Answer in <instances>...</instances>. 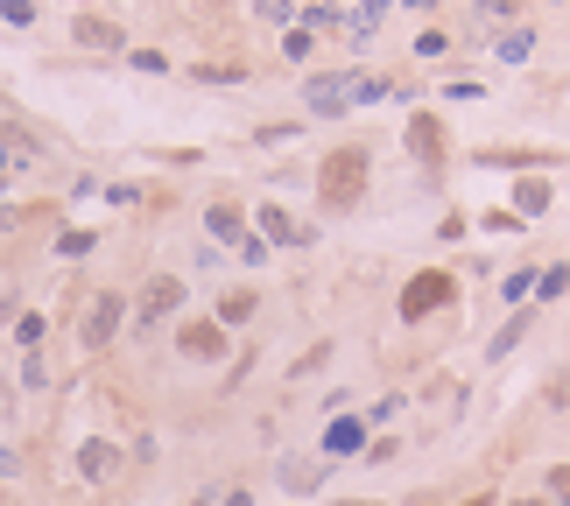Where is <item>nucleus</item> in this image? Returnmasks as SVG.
<instances>
[{"label": "nucleus", "mask_w": 570, "mask_h": 506, "mask_svg": "<svg viewBox=\"0 0 570 506\" xmlns=\"http://www.w3.org/2000/svg\"><path fill=\"white\" fill-rule=\"evenodd\" d=\"M205 232L226 239V247H233V239L247 247V218H239V205H212V211H205Z\"/></svg>", "instance_id": "obj_9"}, {"label": "nucleus", "mask_w": 570, "mask_h": 506, "mask_svg": "<svg viewBox=\"0 0 570 506\" xmlns=\"http://www.w3.org/2000/svg\"><path fill=\"white\" fill-rule=\"evenodd\" d=\"M317 478H324V465H282V486H289V493H303V486H317Z\"/></svg>", "instance_id": "obj_23"}, {"label": "nucleus", "mask_w": 570, "mask_h": 506, "mask_svg": "<svg viewBox=\"0 0 570 506\" xmlns=\"http://www.w3.org/2000/svg\"><path fill=\"white\" fill-rule=\"evenodd\" d=\"M78 42H85V50H114L120 29H114V21H99V14H78Z\"/></svg>", "instance_id": "obj_15"}, {"label": "nucleus", "mask_w": 570, "mask_h": 506, "mask_svg": "<svg viewBox=\"0 0 570 506\" xmlns=\"http://www.w3.org/2000/svg\"><path fill=\"white\" fill-rule=\"evenodd\" d=\"M366 169H374V156H366V141H345V148H332V156L317 162V197H324V211H353L360 197H366Z\"/></svg>", "instance_id": "obj_1"}, {"label": "nucleus", "mask_w": 570, "mask_h": 506, "mask_svg": "<svg viewBox=\"0 0 570 506\" xmlns=\"http://www.w3.org/2000/svg\"><path fill=\"white\" fill-rule=\"evenodd\" d=\"M529 331H535V310H514L508 324H500V338L487 345V359H508V351H514L521 338H529Z\"/></svg>", "instance_id": "obj_11"}, {"label": "nucleus", "mask_w": 570, "mask_h": 506, "mask_svg": "<svg viewBox=\"0 0 570 506\" xmlns=\"http://www.w3.org/2000/svg\"><path fill=\"white\" fill-rule=\"evenodd\" d=\"M197 78H205V85H239L247 71H239V63H197Z\"/></svg>", "instance_id": "obj_24"}, {"label": "nucleus", "mask_w": 570, "mask_h": 506, "mask_svg": "<svg viewBox=\"0 0 570 506\" xmlns=\"http://www.w3.org/2000/svg\"><path fill=\"white\" fill-rule=\"evenodd\" d=\"M409 156L423 162V169H436V162H444V120L415 113V120H409Z\"/></svg>", "instance_id": "obj_7"}, {"label": "nucleus", "mask_w": 570, "mask_h": 506, "mask_svg": "<svg viewBox=\"0 0 570 506\" xmlns=\"http://www.w3.org/2000/svg\"><path fill=\"white\" fill-rule=\"evenodd\" d=\"M218 506H254V499H247V493H226V499H218Z\"/></svg>", "instance_id": "obj_31"}, {"label": "nucleus", "mask_w": 570, "mask_h": 506, "mask_svg": "<svg viewBox=\"0 0 570 506\" xmlns=\"http://www.w3.org/2000/svg\"><path fill=\"white\" fill-rule=\"evenodd\" d=\"M500 296H508L514 310H529V296H535V268H514V275H508V289H500Z\"/></svg>", "instance_id": "obj_19"}, {"label": "nucleus", "mask_w": 570, "mask_h": 506, "mask_svg": "<svg viewBox=\"0 0 570 506\" xmlns=\"http://www.w3.org/2000/svg\"><path fill=\"white\" fill-rule=\"evenodd\" d=\"M387 14V0H360V14H353V36H374V21Z\"/></svg>", "instance_id": "obj_25"}, {"label": "nucleus", "mask_w": 570, "mask_h": 506, "mask_svg": "<svg viewBox=\"0 0 570 506\" xmlns=\"http://www.w3.org/2000/svg\"><path fill=\"white\" fill-rule=\"evenodd\" d=\"M479 226H487V232H521V211H487Z\"/></svg>", "instance_id": "obj_28"}, {"label": "nucleus", "mask_w": 570, "mask_h": 506, "mask_svg": "<svg viewBox=\"0 0 570 506\" xmlns=\"http://www.w3.org/2000/svg\"><path fill=\"white\" fill-rule=\"evenodd\" d=\"M542 401H550L557 415H570V359H563V366L550 373V387H542Z\"/></svg>", "instance_id": "obj_18"}, {"label": "nucleus", "mask_w": 570, "mask_h": 506, "mask_svg": "<svg viewBox=\"0 0 570 506\" xmlns=\"http://www.w3.org/2000/svg\"><path fill=\"white\" fill-rule=\"evenodd\" d=\"M479 21L500 29V21H514V0H479Z\"/></svg>", "instance_id": "obj_26"}, {"label": "nucleus", "mask_w": 570, "mask_h": 506, "mask_svg": "<svg viewBox=\"0 0 570 506\" xmlns=\"http://www.w3.org/2000/svg\"><path fill=\"white\" fill-rule=\"evenodd\" d=\"M120 324H127V302H120L114 289H106V296H92V310H85V324H78V345H85V351H106Z\"/></svg>", "instance_id": "obj_3"}, {"label": "nucleus", "mask_w": 570, "mask_h": 506, "mask_svg": "<svg viewBox=\"0 0 570 506\" xmlns=\"http://www.w3.org/2000/svg\"><path fill=\"white\" fill-rule=\"evenodd\" d=\"M550 197H557V190L542 183V176H521V183H514V211H521V218H542V211H550Z\"/></svg>", "instance_id": "obj_10"}, {"label": "nucleus", "mask_w": 570, "mask_h": 506, "mask_svg": "<svg viewBox=\"0 0 570 506\" xmlns=\"http://www.w3.org/2000/svg\"><path fill=\"white\" fill-rule=\"evenodd\" d=\"M254 226H261V232H268V239H275V247H311V239H317L311 226H296V218H289V211H282V205H261V211H254Z\"/></svg>", "instance_id": "obj_8"}, {"label": "nucleus", "mask_w": 570, "mask_h": 506, "mask_svg": "<svg viewBox=\"0 0 570 506\" xmlns=\"http://www.w3.org/2000/svg\"><path fill=\"white\" fill-rule=\"evenodd\" d=\"M0 21H14V29H21V21H36V8H29V0H0Z\"/></svg>", "instance_id": "obj_29"}, {"label": "nucleus", "mask_w": 570, "mask_h": 506, "mask_svg": "<svg viewBox=\"0 0 570 506\" xmlns=\"http://www.w3.org/2000/svg\"><path fill=\"white\" fill-rule=\"evenodd\" d=\"M465 506H493V499H465Z\"/></svg>", "instance_id": "obj_35"}, {"label": "nucleus", "mask_w": 570, "mask_h": 506, "mask_svg": "<svg viewBox=\"0 0 570 506\" xmlns=\"http://www.w3.org/2000/svg\"><path fill=\"white\" fill-rule=\"evenodd\" d=\"M177 310H184V281H177V275H156V281L141 289V310H135V324L148 331V324H163V317H177Z\"/></svg>", "instance_id": "obj_6"}, {"label": "nucleus", "mask_w": 570, "mask_h": 506, "mask_svg": "<svg viewBox=\"0 0 570 506\" xmlns=\"http://www.w3.org/2000/svg\"><path fill=\"white\" fill-rule=\"evenodd\" d=\"M353 85H360V71H324V78L303 85V99H311L317 120H338L345 106H353Z\"/></svg>", "instance_id": "obj_4"}, {"label": "nucleus", "mask_w": 570, "mask_h": 506, "mask_svg": "<svg viewBox=\"0 0 570 506\" xmlns=\"http://www.w3.org/2000/svg\"><path fill=\"white\" fill-rule=\"evenodd\" d=\"M479 162H487V169H542L550 156H542V148H487Z\"/></svg>", "instance_id": "obj_14"}, {"label": "nucleus", "mask_w": 570, "mask_h": 506, "mask_svg": "<svg viewBox=\"0 0 570 506\" xmlns=\"http://www.w3.org/2000/svg\"><path fill=\"white\" fill-rule=\"evenodd\" d=\"M542 493H550V506H570V465H550V478H542Z\"/></svg>", "instance_id": "obj_21"}, {"label": "nucleus", "mask_w": 570, "mask_h": 506, "mask_svg": "<svg viewBox=\"0 0 570 506\" xmlns=\"http://www.w3.org/2000/svg\"><path fill=\"white\" fill-rule=\"evenodd\" d=\"M14 345H21V359H29V351L42 345V317H36V310H29V317H21V324H14Z\"/></svg>", "instance_id": "obj_22"}, {"label": "nucleus", "mask_w": 570, "mask_h": 506, "mask_svg": "<svg viewBox=\"0 0 570 506\" xmlns=\"http://www.w3.org/2000/svg\"><path fill=\"white\" fill-rule=\"evenodd\" d=\"M177 351L197 359V366H218V359H226V324H218V317H190L177 331Z\"/></svg>", "instance_id": "obj_5"}, {"label": "nucleus", "mask_w": 570, "mask_h": 506, "mask_svg": "<svg viewBox=\"0 0 570 506\" xmlns=\"http://www.w3.org/2000/svg\"><path fill=\"white\" fill-rule=\"evenodd\" d=\"M451 296H458V281H451L444 268H423V275H409V289H402V324H423V317H436Z\"/></svg>", "instance_id": "obj_2"}, {"label": "nucleus", "mask_w": 570, "mask_h": 506, "mask_svg": "<svg viewBox=\"0 0 570 506\" xmlns=\"http://www.w3.org/2000/svg\"><path fill=\"white\" fill-rule=\"evenodd\" d=\"M444 50H451L444 29H423V36H415V57H444Z\"/></svg>", "instance_id": "obj_27"}, {"label": "nucleus", "mask_w": 570, "mask_h": 506, "mask_svg": "<svg viewBox=\"0 0 570 506\" xmlns=\"http://www.w3.org/2000/svg\"><path fill=\"white\" fill-rule=\"evenodd\" d=\"M247 317H254V289H233L218 302V324H247Z\"/></svg>", "instance_id": "obj_20"}, {"label": "nucleus", "mask_w": 570, "mask_h": 506, "mask_svg": "<svg viewBox=\"0 0 570 506\" xmlns=\"http://www.w3.org/2000/svg\"><path fill=\"white\" fill-rule=\"evenodd\" d=\"M135 71L156 78V71H169V57H163V50H135Z\"/></svg>", "instance_id": "obj_30"}, {"label": "nucleus", "mask_w": 570, "mask_h": 506, "mask_svg": "<svg viewBox=\"0 0 570 506\" xmlns=\"http://www.w3.org/2000/svg\"><path fill=\"white\" fill-rule=\"evenodd\" d=\"M324 450H366V423H353V415H338V423L332 429H324Z\"/></svg>", "instance_id": "obj_13"}, {"label": "nucleus", "mask_w": 570, "mask_h": 506, "mask_svg": "<svg viewBox=\"0 0 570 506\" xmlns=\"http://www.w3.org/2000/svg\"><path fill=\"white\" fill-rule=\"evenodd\" d=\"M508 506H550V499H508Z\"/></svg>", "instance_id": "obj_33"}, {"label": "nucleus", "mask_w": 570, "mask_h": 506, "mask_svg": "<svg viewBox=\"0 0 570 506\" xmlns=\"http://www.w3.org/2000/svg\"><path fill=\"white\" fill-rule=\"evenodd\" d=\"M402 8H415V14H430V8H436V0H402Z\"/></svg>", "instance_id": "obj_32"}, {"label": "nucleus", "mask_w": 570, "mask_h": 506, "mask_svg": "<svg viewBox=\"0 0 570 506\" xmlns=\"http://www.w3.org/2000/svg\"><path fill=\"white\" fill-rule=\"evenodd\" d=\"M563 289H570V260H557V268H542V275H535V302H557Z\"/></svg>", "instance_id": "obj_17"}, {"label": "nucleus", "mask_w": 570, "mask_h": 506, "mask_svg": "<svg viewBox=\"0 0 570 506\" xmlns=\"http://www.w3.org/2000/svg\"><path fill=\"white\" fill-rule=\"evenodd\" d=\"M493 57H500V63H521V57H535V29H508V36L493 42Z\"/></svg>", "instance_id": "obj_16"}, {"label": "nucleus", "mask_w": 570, "mask_h": 506, "mask_svg": "<svg viewBox=\"0 0 570 506\" xmlns=\"http://www.w3.org/2000/svg\"><path fill=\"white\" fill-rule=\"evenodd\" d=\"M338 506H374V499H338Z\"/></svg>", "instance_id": "obj_34"}, {"label": "nucleus", "mask_w": 570, "mask_h": 506, "mask_svg": "<svg viewBox=\"0 0 570 506\" xmlns=\"http://www.w3.org/2000/svg\"><path fill=\"white\" fill-rule=\"evenodd\" d=\"M114 465H120V450H114V444H99V436L78 450V472H85V478H114Z\"/></svg>", "instance_id": "obj_12"}]
</instances>
